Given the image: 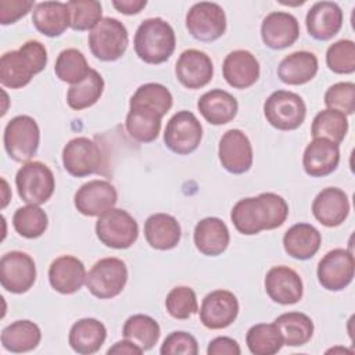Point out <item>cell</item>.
<instances>
[{
  "mask_svg": "<svg viewBox=\"0 0 355 355\" xmlns=\"http://www.w3.org/2000/svg\"><path fill=\"white\" fill-rule=\"evenodd\" d=\"M245 343L254 355H273L284 345L283 337L275 323H258L248 329Z\"/></svg>",
  "mask_w": 355,
  "mask_h": 355,
  "instance_id": "obj_38",
  "label": "cell"
},
{
  "mask_svg": "<svg viewBox=\"0 0 355 355\" xmlns=\"http://www.w3.org/2000/svg\"><path fill=\"white\" fill-rule=\"evenodd\" d=\"M104 92V79L96 71L90 69L89 75L79 83L71 85L67 93V103L69 108L80 111L96 104Z\"/></svg>",
  "mask_w": 355,
  "mask_h": 355,
  "instance_id": "obj_37",
  "label": "cell"
},
{
  "mask_svg": "<svg viewBox=\"0 0 355 355\" xmlns=\"http://www.w3.org/2000/svg\"><path fill=\"white\" fill-rule=\"evenodd\" d=\"M107 338L105 326L94 319L85 318L75 322L69 330L68 343L71 348L82 355H90L97 352Z\"/></svg>",
  "mask_w": 355,
  "mask_h": 355,
  "instance_id": "obj_33",
  "label": "cell"
},
{
  "mask_svg": "<svg viewBox=\"0 0 355 355\" xmlns=\"http://www.w3.org/2000/svg\"><path fill=\"white\" fill-rule=\"evenodd\" d=\"M225 80L234 89H248L259 78V62L248 50L229 53L222 65Z\"/></svg>",
  "mask_w": 355,
  "mask_h": 355,
  "instance_id": "obj_26",
  "label": "cell"
},
{
  "mask_svg": "<svg viewBox=\"0 0 355 355\" xmlns=\"http://www.w3.org/2000/svg\"><path fill=\"white\" fill-rule=\"evenodd\" d=\"M0 340L6 351L22 354L32 351L39 345L42 331L39 326L31 320H17L3 329Z\"/></svg>",
  "mask_w": 355,
  "mask_h": 355,
  "instance_id": "obj_34",
  "label": "cell"
},
{
  "mask_svg": "<svg viewBox=\"0 0 355 355\" xmlns=\"http://www.w3.org/2000/svg\"><path fill=\"white\" fill-rule=\"evenodd\" d=\"M300 36V25L297 18L284 11H273L268 14L261 25V37L265 46L280 50L293 46Z\"/></svg>",
  "mask_w": 355,
  "mask_h": 355,
  "instance_id": "obj_21",
  "label": "cell"
},
{
  "mask_svg": "<svg viewBox=\"0 0 355 355\" xmlns=\"http://www.w3.org/2000/svg\"><path fill=\"white\" fill-rule=\"evenodd\" d=\"M15 186L22 201L32 205H42L53 196L55 179L51 169L46 164L32 161L26 162L18 169Z\"/></svg>",
  "mask_w": 355,
  "mask_h": 355,
  "instance_id": "obj_6",
  "label": "cell"
},
{
  "mask_svg": "<svg viewBox=\"0 0 355 355\" xmlns=\"http://www.w3.org/2000/svg\"><path fill=\"white\" fill-rule=\"evenodd\" d=\"M288 216L286 200L276 193H261L237 201L230 212V219L241 234L252 236L262 230L280 227Z\"/></svg>",
  "mask_w": 355,
  "mask_h": 355,
  "instance_id": "obj_2",
  "label": "cell"
},
{
  "mask_svg": "<svg viewBox=\"0 0 355 355\" xmlns=\"http://www.w3.org/2000/svg\"><path fill=\"white\" fill-rule=\"evenodd\" d=\"M128 282L126 263L115 257L97 261L86 276L87 290L100 300L119 295Z\"/></svg>",
  "mask_w": 355,
  "mask_h": 355,
  "instance_id": "obj_8",
  "label": "cell"
},
{
  "mask_svg": "<svg viewBox=\"0 0 355 355\" xmlns=\"http://www.w3.org/2000/svg\"><path fill=\"white\" fill-rule=\"evenodd\" d=\"M32 22L35 28L44 36L55 37L62 35L71 24L67 3L42 1L32 11Z\"/></svg>",
  "mask_w": 355,
  "mask_h": 355,
  "instance_id": "obj_31",
  "label": "cell"
},
{
  "mask_svg": "<svg viewBox=\"0 0 355 355\" xmlns=\"http://www.w3.org/2000/svg\"><path fill=\"white\" fill-rule=\"evenodd\" d=\"M128 44V31L116 18H103L89 33L90 51L101 61H115L121 58Z\"/></svg>",
  "mask_w": 355,
  "mask_h": 355,
  "instance_id": "obj_9",
  "label": "cell"
},
{
  "mask_svg": "<svg viewBox=\"0 0 355 355\" xmlns=\"http://www.w3.org/2000/svg\"><path fill=\"white\" fill-rule=\"evenodd\" d=\"M96 234L98 240L115 250L129 248L139 236L136 219L125 209L111 208L98 216L96 222Z\"/></svg>",
  "mask_w": 355,
  "mask_h": 355,
  "instance_id": "obj_7",
  "label": "cell"
},
{
  "mask_svg": "<svg viewBox=\"0 0 355 355\" xmlns=\"http://www.w3.org/2000/svg\"><path fill=\"white\" fill-rule=\"evenodd\" d=\"M173 97L161 83H144L132 96L126 115V130L136 141L151 143L161 130V119L171 110Z\"/></svg>",
  "mask_w": 355,
  "mask_h": 355,
  "instance_id": "obj_1",
  "label": "cell"
},
{
  "mask_svg": "<svg viewBox=\"0 0 355 355\" xmlns=\"http://www.w3.org/2000/svg\"><path fill=\"white\" fill-rule=\"evenodd\" d=\"M73 31H92L103 18V7L96 0H72L67 3Z\"/></svg>",
  "mask_w": 355,
  "mask_h": 355,
  "instance_id": "obj_42",
  "label": "cell"
},
{
  "mask_svg": "<svg viewBox=\"0 0 355 355\" xmlns=\"http://www.w3.org/2000/svg\"><path fill=\"white\" fill-rule=\"evenodd\" d=\"M197 108L211 125H225L236 116L239 104L230 93L222 89H212L198 98Z\"/></svg>",
  "mask_w": 355,
  "mask_h": 355,
  "instance_id": "obj_29",
  "label": "cell"
},
{
  "mask_svg": "<svg viewBox=\"0 0 355 355\" xmlns=\"http://www.w3.org/2000/svg\"><path fill=\"white\" fill-rule=\"evenodd\" d=\"M4 148L8 157L17 162L29 161L37 151L40 129L29 115H18L8 121L4 128Z\"/></svg>",
  "mask_w": 355,
  "mask_h": 355,
  "instance_id": "obj_5",
  "label": "cell"
},
{
  "mask_svg": "<svg viewBox=\"0 0 355 355\" xmlns=\"http://www.w3.org/2000/svg\"><path fill=\"white\" fill-rule=\"evenodd\" d=\"M86 269L80 259L73 255L55 258L49 268V282L61 294H73L86 283Z\"/></svg>",
  "mask_w": 355,
  "mask_h": 355,
  "instance_id": "obj_23",
  "label": "cell"
},
{
  "mask_svg": "<svg viewBox=\"0 0 355 355\" xmlns=\"http://www.w3.org/2000/svg\"><path fill=\"white\" fill-rule=\"evenodd\" d=\"M144 237L150 247L161 251L175 248L182 237V229L175 216L154 214L144 222Z\"/></svg>",
  "mask_w": 355,
  "mask_h": 355,
  "instance_id": "obj_28",
  "label": "cell"
},
{
  "mask_svg": "<svg viewBox=\"0 0 355 355\" xmlns=\"http://www.w3.org/2000/svg\"><path fill=\"white\" fill-rule=\"evenodd\" d=\"M202 139V126L190 111H178L168 121L164 132L165 146L175 154L187 155L197 150Z\"/></svg>",
  "mask_w": 355,
  "mask_h": 355,
  "instance_id": "obj_11",
  "label": "cell"
},
{
  "mask_svg": "<svg viewBox=\"0 0 355 355\" xmlns=\"http://www.w3.org/2000/svg\"><path fill=\"white\" fill-rule=\"evenodd\" d=\"M178 80L187 89H201L207 86L214 76V64L204 51L189 49L184 50L175 67Z\"/></svg>",
  "mask_w": 355,
  "mask_h": 355,
  "instance_id": "obj_19",
  "label": "cell"
},
{
  "mask_svg": "<svg viewBox=\"0 0 355 355\" xmlns=\"http://www.w3.org/2000/svg\"><path fill=\"white\" fill-rule=\"evenodd\" d=\"M265 290L273 302L282 305L297 304L304 294L300 275L288 266H273L265 276Z\"/></svg>",
  "mask_w": 355,
  "mask_h": 355,
  "instance_id": "obj_20",
  "label": "cell"
},
{
  "mask_svg": "<svg viewBox=\"0 0 355 355\" xmlns=\"http://www.w3.org/2000/svg\"><path fill=\"white\" fill-rule=\"evenodd\" d=\"M355 262L351 251L334 248L318 263V280L329 291L344 290L354 279Z\"/></svg>",
  "mask_w": 355,
  "mask_h": 355,
  "instance_id": "obj_15",
  "label": "cell"
},
{
  "mask_svg": "<svg viewBox=\"0 0 355 355\" xmlns=\"http://www.w3.org/2000/svg\"><path fill=\"white\" fill-rule=\"evenodd\" d=\"M218 155L222 166L234 175L250 171L254 161L251 141L240 129H230L223 133L219 140Z\"/></svg>",
  "mask_w": 355,
  "mask_h": 355,
  "instance_id": "obj_16",
  "label": "cell"
},
{
  "mask_svg": "<svg viewBox=\"0 0 355 355\" xmlns=\"http://www.w3.org/2000/svg\"><path fill=\"white\" fill-rule=\"evenodd\" d=\"M318 68L319 62L313 53L294 51L280 61L277 76L286 85L298 86L312 80L318 73Z\"/></svg>",
  "mask_w": 355,
  "mask_h": 355,
  "instance_id": "obj_32",
  "label": "cell"
},
{
  "mask_svg": "<svg viewBox=\"0 0 355 355\" xmlns=\"http://www.w3.org/2000/svg\"><path fill=\"white\" fill-rule=\"evenodd\" d=\"M308 33L316 40H329L336 36L343 26V11L337 3L318 1L305 18Z\"/></svg>",
  "mask_w": 355,
  "mask_h": 355,
  "instance_id": "obj_25",
  "label": "cell"
},
{
  "mask_svg": "<svg viewBox=\"0 0 355 355\" xmlns=\"http://www.w3.org/2000/svg\"><path fill=\"white\" fill-rule=\"evenodd\" d=\"M122 336L123 338L133 341L143 351H148L158 343L161 329L157 320L151 316L137 313L126 319L122 329Z\"/></svg>",
  "mask_w": 355,
  "mask_h": 355,
  "instance_id": "obj_36",
  "label": "cell"
},
{
  "mask_svg": "<svg viewBox=\"0 0 355 355\" xmlns=\"http://www.w3.org/2000/svg\"><path fill=\"white\" fill-rule=\"evenodd\" d=\"M135 51L147 64H162L175 51L173 28L162 18L144 19L135 33Z\"/></svg>",
  "mask_w": 355,
  "mask_h": 355,
  "instance_id": "obj_4",
  "label": "cell"
},
{
  "mask_svg": "<svg viewBox=\"0 0 355 355\" xmlns=\"http://www.w3.org/2000/svg\"><path fill=\"white\" fill-rule=\"evenodd\" d=\"M118 193L115 187L101 179L89 180L82 184L73 197L75 208L86 216H100L115 207Z\"/></svg>",
  "mask_w": 355,
  "mask_h": 355,
  "instance_id": "obj_17",
  "label": "cell"
},
{
  "mask_svg": "<svg viewBox=\"0 0 355 355\" xmlns=\"http://www.w3.org/2000/svg\"><path fill=\"white\" fill-rule=\"evenodd\" d=\"M312 214L323 226H340L349 214L348 196L338 187H326L315 197Z\"/></svg>",
  "mask_w": 355,
  "mask_h": 355,
  "instance_id": "obj_24",
  "label": "cell"
},
{
  "mask_svg": "<svg viewBox=\"0 0 355 355\" xmlns=\"http://www.w3.org/2000/svg\"><path fill=\"white\" fill-rule=\"evenodd\" d=\"M35 6L32 0H0V24L10 25L25 17Z\"/></svg>",
  "mask_w": 355,
  "mask_h": 355,
  "instance_id": "obj_47",
  "label": "cell"
},
{
  "mask_svg": "<svg viewBox=\"0 0 355 355\" xmlns=\"http://www.w3.org/2000/svg\"><path fill=\"white\" fill-rule=\"evenodd\" d=\"M144 351L140 348V347H137L133 341H130V340H122V341H118V343H115L108 351H107V354H122V355H140V354H143Z\"/></svg>",
  "mask_w": 355,
  "mask_h": 355,
  "instance_id": "obj_50",
  "label": "cell"
},
{
  "mask_svg": "<svg viewBox=\"0 0 355 355\" xmlns=\"http://www.w3.org/2000/svg\"><path fill=\"white\" fill-rule=\"evenodd\" d=\"M159 352L162 355H197L198 354V344L194 336L186 331H172L164 340Z\"/></svg>",
  "mask_w": 355,
  "mask_h": 355,
  "instance_id": "obj_46",
  "label": "cell"
},
{
  "mask_svg": "<svg viewBox=\"0 0 355 355\" xmlns=\"http://www.w3.org/2000/svg\"><path fill=\"white\" fill-rule=\"evenodd\" d=\"M207 354L208 355H240L241 349L236 340L230 337H216L209 341Z\"/></svg>",
  "mask_w": 355,
  "mask_h": 355,
  "instance_id": "obj_48",
  "label": "cell"
},
{
  "mask_svg": "<svg viewBox=\"0 0 355 355\" xmlns=\"http://www.w3.org/2000/svg\"><path fill=\"white\" fill-rule=\"evenodd\" d=\"M165 308L168 313L175 319H189L198 311L194 290L187 286H179L172 288L166 295Z\"/></svg>",
  "mask_w": 355,
  "mask_h": 355,
  "instance_id": "obj_43",
  "label": "cell"
},
{
  "mask_svg": "<svg viewBox=\"0 0 355 355\" xmlns=\"http://www.w3.org/2000/svg\"><path fill=\"white\" fill-rule=\"evenodd\" d=\"M287 347H301L305 345L313 336V322L312 319L301 312H286L277 316L273 322Z\"/></svg>",
  "mask_w": 355,
  "mask_h": 355,
  "instance_id": "obj_35",
  "label": "cell"
},
{
  "mask_svg": "<svg viewBox=\"0 0 355 355\" xmlns=\"http://www.w3.org/2000/svg\"><path fill=\"white\" fill-rule=\"evenodd\" d=\"M103 161L104 157L98 144L85 136L69 140L62 150V165L65 171L75 178L98 172L103 166Z\"/></svg>",
  "mask_w": 355,
  "mask_h": 355,
  "instance_id": "obj_13",
  "label": "cell"
},
{
  "mask_svg": "<svg viewBox=\"0 0 355 355\" xmlns=\"http://www.w3.org/2000/svg\"><path fill=\"white\" fill-rule=\"evenodd\" d=\"M147 1L146 0H114L112 6L125 15H133L139 14L144 7Z\"/></svg>",
  "mask_w": 355,
  "mask_h": 355,
  "instance_id": "obj_49",
  "label": "cell"
},
{
  "mask_svg": "<svg viewBox=\"0 0 355 355\" xmlns=\"http://www.w3.org/2000/svg\"><path fill=\"white\" fill-rule=\"evenodd\" d=\"M15 232L25 239L40 237L49 225L47 214L39 207L28 204L15 211L12 216Z\"/></svg>",
  "mask_w": 355,
  "mask_h": 355,
  "instance_id": "obj_41",
  "label": "cell"
},
{
  "mask_svg": "<svg viewBox=\"0 0 355 355\" xmlns=\"http://www.w3.org/2000/svg\"><path fill=\"white\" fill-rule=\"evenodd\" d=\"M326 64L334 73H352L355 71V43L341 39L330 44L326 51Z\"/></svg>",
  "mask_w": 355,
  "mask_h": 355,
  "instance_id": "obj_44",
  "label": "cell"
},
{
  "mask_svg": "<svg viewBox=\"0 0 355 355\" xmlns=\"http://www.w3.org/2000/svg\"><path fill=\"white\" fill-rule=\"evenodd\" d=\"M347 132H348L347 115L336 110H330V108L322 110L315 115L312 121L311 135L313 136V139L322 137L336 144H340L344 140Z\"/></svg>",
  "mask_w": 355,
  "mask_h": 355,
  "instance_id": "obj_39",
  "label": "cell"
},
{
  "mask_svg": "<svg viewBox=\"0 0 355 355\" xmlns=\"http://www.w3.org/2000/svg\"><path fill=\"white\" fill-rule=\"evenodd\" d=\"M340 162L338 144L316 137L305 148L302 155V166L306 175L323 178L333 173Z\"/></svg>",
  "mask_w": 355,
  "mask_h": 355,
  "instance_id": "obj_22",
  "label": "cell"
},
{
  "mask_svg": "<svg viewBox=\"0 0 355 355\" xmlns=\"http://www.w3.org/2000/svg\"><path fill=\"white\" fill-rule=\"evenodd\" d=\"M324 104L330 110L352 115L355 111V85L352 82L331 85L324 93Z\"/></svg>",
  "mask_w": 355,
  "mask_h": 355,
  "instance_id": "obj_45",
  "label": "cell"
},
{
  "mask_svg": "<svg viewBox=\"0 0 355 355\" xmlns=\"http://www.w3.org/2000/svg\"><path fill=\"white\" fill-rule=\"evenodd\" d=\"M36 282L33 258L22 251H10L0 259V283L12 294L26 293Z\"/></svg>",
  "mask_w": 355,
  "mask_h": 355,
  "instance_id": "obj_14",
  "label": "cell"
},
{
  "mask_svg": "<svg viewBox=\"0 0 355 355\" xmlns=\"http://www.w3.org/2000/svg\"><path fill=\"white\" fill-rule=\"evenodd\" d=\"M230 234L226 223L216 218L208 216L201 219L194 227L196 248L208 257H218L226 251Z\"/></svg>",
  "mask_w": 355,
  "mask_h": 355,
  "instance_id": "obj_27",
  "label": "cell"
},
{
  "mask_svg": "<svg viewBox=\"0 0 355 355\" xmlns=\"http://www.w3.org/2000/svg\"><path fill=\"white\" fill-rule=\"evenodd\" d=\"M92 68L86 61V57L78 49H65L62 50L54 65V72L57 78L62 82L75 85L83 80Z\"/></svg>",
  "mask_w": 355,
  "mask_h": 355,
  "instance_id": "obj_40",
  "label": "cell"
},
{
  "mask_svg": "<svg viewBox=\"0 0 355 355\" xmlns=\"http://www.w3.org/2000/svg\"><path fill=\"white\" fill-rule=\"evenodd\" d=\"M266 121L279 130L300 128L306 115V105L301 96L287 90L273 92L263 104Z\"/></svg>",
  "mask_w": 355,
  "mask_h": 355,
  "instance_id": "obj_10",
  "label": "cell"
},
{
  "mask_svg": "<svg viewBox=\"0 0 355 355\" xmlns=\"http://www.w3.org/2000/svg\"><path fill=\"white\" fill-rule=\"evenodd\" d=\"M322 234L309 223H295L283 236L284 251L295 259H309L320 248Z\"/></svg>",
  "mask_w": 355,
  "mask_h": 355,
  "instance_id": "obj_30",
  "label": "cell"
},
{
  "mask_svg": "<svg viewBox=\"0 0 355 355\" xmlns=\"http://www.w3.org/2000/svg\"><path fill=\"white\" fill-rule=\"evenodd\" d=\"M239 315V301L227 290H215L207 294L201 302L200 320L211 330L230 326Z\"/></svg>",
  "mask_w": 355,
  "mask_h": 355,
  "instance_id": "obj_18",
  "label": "cell"
},
{
  "mask_svg": "<svg viewBox=\"0 0 355 355\" xmlns=\"http://www.w3.org/2000/svg\"><path fill=\"white\" fill-rule=\"evenodd\" d=\"M47 65V50L37 40L25 42L18 50L0 58V82L8 89H21Z\"/></svg>",
  "mask_w": 355,
  "mask_h": 355,
  "instance_id": "obj_3",
  "label": "cell"
},
{
  "mask_svg": "<svg viewBox=\"0 0 355 355\" xmlns=\"http://www.w3.org/2000/svg\"><path fill=\"white\" fill-rule=\"evenodd\" d=\"M186 28L194 39L200 42H214L226 31L225 11L216 3H196L186 15Z\"/></svg>",
  "mask_w": 355,
  "mask_h": 355,
  "instance_id": "obj_12",
  "label": "cell"
}]
</instances>
